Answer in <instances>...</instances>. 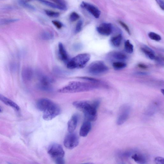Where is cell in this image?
I'll return each instance as SVG.
<instances>
[{"label": "cell", "instance_id": "obj_1", "mask_svg": "<svg viewBox=\"0 0 164 164\" xmlns=\"http://www.w3.org/2000/svg\"><path fill=\"white\" fill-rule=\"evenodd\" d=\"M100 104V101L97 100L93 101H75L73 103V105L78 110L84 113L88 121L94 122L97 118V109Z\"/></svg>", "mask_w": 164, "mask_h": 164}, {"label": "cell", "instance_id": "obj_2", "mask_svg": "<svg viewBox=\"0 0 164 164\" xmlns=\"http://www.w3.org/2000/svg\"><path fill=\"white\" fill-rule=\"evenodd\" d=\"M38 110L42 112L44 120L49 121L56 118L60 113V109L58 105L47 98H42L36 104Z\"/></svg>", "mask_w": 164, "mask_h": 164}, {"label": "cell", "instance_id": "obj_3", "mask_svg": "<svg viewBox=\"0 0 164 164\" xmlns=\"http://www.w3.org/2000/svg\"><path fill=\"white\" fill-rule=\"evenodd\" d=\"M98 83L73 81L60 89L58 92L61 93H74L87 92L98 88Z\"/></svg>", "mask_w": 164, "mask_h": 164}, {"label": "cell", "instance_id": "obj_4", "mask_svg": "<svg viewBox=\"0 0 164 164\" xmlns=\"http://www.w3.org/2000/svg\"><path fill=\"white\" fill-rule=\"evenodd\" d=\"M90 58V56L88 53L79 54L68 62L67 67L71 69L83 68L89 62Z\"/></svg>", "mask_w": 164, "mask_h": 164}, {"label": "cell", "instance_id": "obj_5", "mask_svg": "<svg viewBox=\"0 0 164 164\" xmlns=\"http://www.w3.org/2000/svg\"><path fill=\"white\" fill-rule=\"evenodd\" d=\"M48 153L56 164L64 163V152L62 146L58 144H53L49 146Z\"/></svg>", "mask_w": 164, "mask_h": 164}, {"label": "cell", "instance_id": "obj_6", "mask_svg": "<svg viewBox=\"0 0 164 164\" xmlns=\"http://www.w3.org/2000/svg\"><path fill=\"white\" fill-rule=\"evenodd\" d=\"M88 70L90 74L94 75H100L106 73L108 71L107 66L103 61L94 62L88 66Z\"/></svg>", "mask_w": 164, "mask_h": 164}, {"label": "cell", "instance_id": "obj_7", "mask_svg": "<svg viewBox=\"0 0 164 164\" xmlns=\"http://www.w3.org/2000/svg\"><path fill=\"white\" fill-rule=\"evenodd\" d=\"M79 143V138L73 132L69 133L65 137L64 141V146L69 149H74L77 146Z\"/></svg>", "mask_w": 164, "mask_h": 164}, {"label": "cell", "instance_id": "obj_8", "mask_svg": "<svg viewBox=\"0 0 164 164\" xmlns=\"http://www.w3.org/2000/svg\"><path fill=\"white\" fill-rule=\"evenodd\" d=\"M131 111V107L128 105L125 104L122 106L120 108L117 118V124L120 125L123 124L128 118Z\"/></svg>", "mask_w": 164, "mask_h": 164}, {"label": "cell", "instance_id": "obj_9", "mask_svg": "<svg viewBox=\"0 0 164 164\" xmlns=\"http://www.w3.org/2000/svg\"><path fill=\"white\" fill-rule=\"evenodd\" d=\"M80 7L86 10L96 19H98L101 15V11L97 7L88 3L82 2Z\"/></svg>", "mask_w": 164, "mask_h": 164}, {"label": "cell", "instance_id": "obj_10", "mask_svg": "<svg viewBox=\"0 0 164 164\" xmlns=\"http://www.w3.org/2000/svg\"><path fill=\"white\" fill-rule=\"evenodd\" d=\"M113 30V25L109 23H103L97 28V30L101 35L108 36L110 35Z\"/></svg>", "mask_w": 164, "mask_h": 164}, {"label": "cell", "instance_id": "obj_11", "mask_svg": "<svg viewBox=\"0 0 164 164\" xmlns=\"http://www.w3.org/2000/svg\"><path fill=\"white\" fill-rule=\"evenodd\" d=\"M51 80L49 78L45 76H42L40 77L39 86L41 89L49 91L51 89Z\"/></svg>", "mask_w": 164, "mask_h": 164}, {"label": "cell", "instance_id": "obj_12", "mask_svg": "<svg viewBox=\"0 0 164 164\" xmlns=\"http://www.w3.org/2000/svg\"><path fill=\"white\" fill-rule=\"evenodd\" d=\"M33 72L32 68L29 67H26L23 68L22 72L23 80L25 82L30 81L32 79Z\"/></svg>", "mask_w": 164, "mask_h": 164}, {"label": "cell", "instance_id": "obj_13", "mask_svg": "<svg viewBox=\"0 0 164 164\" xmlns=\"http://www.w3.org/2000/svg\"><path fill=\"white\" fill-rule=\"evenodd\" d=\"M92 129V125L89 121L85 122L80 127V135L82 137H86Z\"/></svg>", "mask_w": 164, "mask_h": 164}, {"label": "cell", "instance_id": "obj_14", "mask_svg": "<svg viewBox=\"0 0 164 164\" xmlns=\"http://www.w3.org/2000/svg\"><path fill=\"white\" fill-rule=\"evenodd\" d=\"M78 122V118L76 115L73 116L68 123V131L69 133L74 132L76 129Z\"/></svg>", "mask_w": 164, "mask_h": 164}, {"label": "cell", "instance_id": "obj_15", "mask_svg": "<svg viewBox=\"0 0 164 164\" xmlns=\"http://www.w3.org/2000/svg\"><path fill=\"white\" fill-rule=\"evenodd\" d=\"M0 100L7 106L11 107L15 110L19 111L20 110V107L14 101L9 99L3 95L0 94Z\"/></svg>", "mask_w": 164, "mask_h": 164}, {"label": "cell", "instance_id": "obj_16", "mask_svg": "<svg viewBox=\"0 0 164 164\" xmlns=\"http://www.w3.org/2000/svg\"><path fill=\"white\" fill-rule=\"evenodd\" d=\"M58 50L59 55L62 60L64 62H67L68 56L64 46L61 43L58 44Z\"/></svg>", "mask_w": 164, "mask_h": 164}, {"label": "cell", "instance_id": "obj_17", "mask_svg": "<svg viewBox=\"0 0 164 164\" xmlns=\"http://www.w3.org/2000/svg\"><path fill=\"white\" fill-rule=\"evenodd\" d=\"M141 50L148 58L151 60H154L155 58V52L149 47L147 46H143L141 48Z\"/></svg>", "mask_w": 164, "mask_h": 164}, {"label": "cell", "instance_id": "obj_18", "mask_svg": "<svg viewBox=\"0 0 164 164\" xmlns=\"http://www.w3.org/2000/svg\"><path fill=\"white\" fill-rule=\"evenodd\" d=\"M131 158L137 163L145 164L147 162V159L145 156L141 153H134L132 155Z\"/></svg>", "mask_w": 164, "mask_h": 164}, {"label": "cell", "instance_id": "obj_19", "mask_svg": "<svg viewBox=\"0 0 164 164\" xmlns=\"http://www.w3.org/2000/svg\"><path fill=\"white\" fill-rule=\"evenodd\" d=\"M37 1L41 3L54 9L64 10V11H66L67 9V7L60 6L59 5L46 1V0H37Z\"/></svg>", "mask_w": 164, "mask_h": 164}, {"label": "cell", "instance_id": "obj_20", "mask_svg": "<svg viewBox=\"0 0 164 164\" xmlns=\"http://www.w3.org/2000/svg\"><path fill=\"white\" fill-rule=\"evenodd\" d=\"M111 56L114 59L119 61L126 60L127 58L126 54L120 52H113L111 53Z\"/></svg>", "mask_w": 164, "mask_h": 164}, {"label": "cell", "instance_id": "obj_21", "mask_svg": "<svg viewBox=\"0 0 164 164\" xmlns=\"http://www.w3.org/2000/svg\"><path fill=\"white\" fill-rule=\"evenodd\" d=\"M122 40V35L121 34L112 37L111 39V42L112 45L116 47L120 45Z\"/></svg>", "mask_w": 164, "mask_h": 164}, {"label": "cell", "instance_id": "obj_22", "mask_svg": "<svg viewBox=\"0 0 164 164\" xmlns=\"http://www.w3.org/2000/svg\"><path fill=\"white\" fill-rule=\"evenodd\" d=\"M18 2L20 6L25 8L31 10H35V9L34 7L28 3L26 0H18Z\"/></svg>", "mask_w": 164, "mask_h": 164}, {"label": "cell", "instance_id": "obj_23", "mask_svg": "<svg viewBox=\"0 0 164 164\" xmlns=\"http://www.w3.org/2000/svg\"><path fill=\"white\" fill-rule=\"evenodd\" d=\"M124 48L126 52L129 54L132 53L134 50L133 46L130 42L129 40H127L125 42Z\"/></svg>", "mask_w": 164, "mask_h": 164}, {"label": "cell", "instance_id": "obj_24", "mask_svg": "<svg viewBox=\"0 0 164 164\" xmlns=\"http://www.w3.org/2000/svg\"><path fill=\"white\" fill-rule=\"evenodd\" d=\"M113 66L116 70H120L125 68L127 66V64L125 62L122 61H117L113 62Z\"/></svg>", "mask_w": 164, "mask_h": 164}, {"label": "cell", "instance_id": "obj_25", "mask_svg": "<svg viewBox=\"0 0 164 164\" xmlns=\"http://www.w3.org/2000/svg\"><path fill=\"white\" fill-rule=\"evenodd\" d=\"M54 35L52 33L50 32H44L42 33L41 37L43 39L46 40H50L53 39L54 37Z\"/></svg>", "mask_w": 164, "mask_h": 164}, {"label": "cell", "instance_id": "obj_26", "mask_svg": "<svg viewBox=\"0 0 164 164\" xmlns=\"http://www.w3.org/2000/svg\"><path fill=\"white\" fill-rule=\"evenodd\" d=\"M19 21L17 19H4L0 20V25H5L16 22Z\"/></svg>", "mask_w": 164, "mask_h": 164}, {"label": "cell", "instance_id": "obj_27", "mask_svg": "<svg viewBox=\"0 0 164 164\" xmlns=\"http://www.w3.org/2000/svg\"><path fill=\"white\" fill-rule=\"evenodd\" d=\"M148 36L149 38L155 41H160L161 40V36L154 32H151L148 33Z\"/></svg>", "mask_w": 164, "mask_h": 164}, {"label": "cell", "instance_id": "obj_28", "mask_svg": "<svg viewBox=\"0 0 164 164\" xmlns=\"http://www.w3.org/2000/svg\"><path fill=\"white\" fill-rule=\"evenodd\" d=\"M45 12L47 15L51 17H58L60 15L59 13L50 11V10H45Z\"/></svg>", "mask_w": 164, "mask_h": 164}, {"label": "cell", "instance_id": "obj_29", "mask_svg": "<svg viewBox=\"0 0 164 164\" xmlns=\"http://www.w3.org/2000/svg\"><path fill=\"white\" fill-rule=\"evenodd\" d=\"M80 18V15L77 13L73 12L72 13L70 16V20L72 22H75Z\"/></svg>", "mask_w": 164, "mask_h": 164}, {"label": "cell", "instance_id": "obj_30", "mask_svg": "<svg viewBox=\"0 0 164 164\" xmlns=\"http://www.w3.org/2000/svg\"><path fill=\"white\" fill-rule=\"evenodd\" d=\"M83 22L82 21L80 20L77 23L75 28V32L76 33H79L81 31L82 27Z\"/></svg>", "mask_w": 164, "mask_h": 164}, {"label": "cell", "instance_id": "obj_31", "mask_svg": "<svg viewBox=\"0 0 164 164\" xmlns=\"http://www.w3.org/2000/svg\"><path fill=\"white\" fill-rule=\"evenodd\" d=\"M60 6L67 7L66 3L64 0H50Z\"/></svg>", "mask_w": 164, "mask_h": 164}, {"label": "cell", "instance_id": "obj_32", "mask_svg": "<svg viewBox=\"0 0 164 164\" xmlns=\"http://www.w3.org/2000/svg\"><path fill=\"white\" fill-rule=\"evenodd\" d=\"M119 23L122 26V27L124 29L126 30L127 33L129 35H131V32H130V31L128 26L124 22L122 21H120Z\"/></svg>", "mask_w": 164, "mask_h": 164}, {"label": "cell", "instance_id": "obj_33", "mask_svg": "<svg viewBox=\"0 0 164 164\" xmlns=\"http://www.w3.org/2000/svg\"><path fill=\"white\" fill-rule=\"evenodd\" d=\"M53 24L55 26V27L59 29H60L62 27H63V24L62 23L59 21L56 20H54L52 21Z\"/></svg>", "mask_w": 164, "mask_h": 164}, {"label": "cell", "instance_id": "obj_34", "mask_svg": "<svg viewBox=\"0 0 164 164\" xmlns=\"http://www.w3.org/2000/svg\"><path fill=\"white\" fill-rule=\"evenodd\" d=\"M10 69L11 71L13 72L16 71L17 68V65L15 63H11L10 64Z\"/></svg>", "mask_w": 164, "mask_h": 164}, {"label": "cell", "instance_id": "obj_35", "mask_svg": "<svg viewBox=\"0 0 164 164\" xmlns=\"http://www.w3.org/2000/svg\"><path fill=\"white\" fill-rule=\"evenodd\" d=\"M155 162L157 164H163L164 158L160 157H157L155 158Z\"/></svg>", "mask_w": 164, "mask_h": 164}, {"label": "cell", "instance_id": "obj_36", "mask_svg": "<svg viewBox=\"0 0 164 164\" xmlns=\"http://www.w3.org/2000/svg\"><path fill=\"white\" fill-rule=\"evenodd\" d=\"M155 1L161 9L163 10L164 9V3L163 0H155Z\"/></svg>", "mask_w": 164, "mask_h": 164}, {"label": "cell", "instance_id": "obj_37", "mask_svg": "<svg viewBox=\"0 0 164 164\" xmlns=\"http://www.w3.org/2000/svg\"><path fill=\"white\" fill-rule=\"evenodd\" d=\"M139 66L140 68H141L144 69L146 68H147V66H145V65L141 64H139Z\"/></svg>", "mask_w": 164, "mask_h": 164}, {"label": "cell", "instance_id": "obj_38", "mask_svg": "<svg viewBox=\"0 0 164 164\" xmlns=\"http://www.w3.org/2000/svg\"><path fill=\"white\" fill-rule=\"evenodd\" d=\"M137 74H139L140 75H145L147 74V73L142 72H139L137 73Z\"/></svg>", "mask_w": 164, "mask_h": 164}, {"label": "cell", "instance_id": "obj_39", "mask_svg": "<svg viewBox=\"0 0 164 164\" xmlns=\"http://www.w3.org/2000/svg\"><path fill=\"white\" fill-rule=\"evenodd\" d=\"M2 111L3 110L2 108L1 107V106H0V113L2 112Z\"/></svg>", "mask_w": 164, "mask_h": 164}, {"label": "cell", "instance_id": "obj_40", "mask_svg": "<svg viewBox=\"0 0 164 164\" xmlns=\"http://www.w3.org/2000/svg\"><path fill=\"white\" fill-rule=\"evenodd\" d=\"M161 92L163 94L164 90L163 89L161 90Z\"/></svg>", "mask_w": 164, "mask_h": 164}, {"label": "cell", "instance_id": "obj_41", "mask_svg": "<svg viewBox=\"0 0 164 164\" xmlns=\"http://www.w3.org/2000/svg\"><path fill=\"white\" fill-rule=\"evenodd\" d=\"M26 1H31V0H26Z\"/></svg>", "mask_w": 164, "mask_h": 164}]
</instances>
